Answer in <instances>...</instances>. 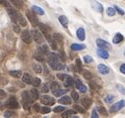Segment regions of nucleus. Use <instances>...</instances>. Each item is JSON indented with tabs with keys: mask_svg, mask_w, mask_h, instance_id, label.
Segmentation results:
<instances>
[{
	"mask_svg": "<svg viewBox=\"0 0 125 118\" xmlns=\"http://www.w3.org/2000/svg\"><path fill=\"white\" fill-rule=\"evenodd\" d=\"M39 26H40V28H41V30H42V32L43 33V35L45 36V38H46V40L50 43L51 41H52V37L50 36V34H49V31H50V29L46 26V25H44V24H42V23H39Z\"/></svg>",
	"mask_w": 125,
	"mask_h": 118,
	"instance_id": "f257e3e1",
	"label": "nucleus"
},
{
	"mask_svg": "<svg viewBox=\"0 0 125 118\" xmlns=\"http://www.w3.org/2000/svg\"><path fill=\"white\" fill-rule=\"evenodd\" d=\"M31 35H32V38L34 39V41H35L37 44H42V43L43 42V37H42V35L38 30H36V29L32 30V32H31Z\"/></svg>",
	"mask_w": 125,
	"mask_h": 118,
	"instance_id": "f03ea898",
	"label": "nucleus"
},
{
	"mask_svg": "<svg viewBox=\"0 0 125 118\" xmlns=\"http://www.w3.org/2000/svg\"><path fill=\"white\" fill-rule=\"evenodd\" d=\"M21 38H22V40H23L26 44H31V43H32V41H33L32 35H31L30 31H28V30H25V31L22 32Z\"/></svg>",
	"mask_w": 125,
	"mask_h": 118,
	"instance_id": "7ed1b4c3",
	"label": "nucleus"
},
{
	"mask_svg": "<svg viewBox=\"0 0 125 118\" xmlns=\"http://www.w3.org/2000/svg\"><path fill=\"white\" fill-rule=\"evenodd\" d=\"M6 106L9 108H13V109H18L19 108V103L16 99V97H10L7 101H6Z\"/></svg>",
	"mask_w": 125,
	"mask_h": 118,
	"instance_id": "20e7f679",
	"label": "nucleus"
},
{
	"mask_svg": "<svg viewBox=\"0 0 125 118\" xmlns=\"http://www.w3.org/2000/svg\"><path fill=\"white\" fill-rule=\"evenodd\" d=\"M123 107H125V101L124 100H120V101L116 102L115 104H113L110 107V111L111 112H116V111H119L120 109H122Z\"/></svg>",
	"mask_w": 125,
	"mask_h": 118,
	"instance_id": "39448f33",
	"label": "nucleus"
},
{
	"mask_svg": "<svg viewBox=\"0 0 125 118\" xmlns=\"http://www.w3.org/2000/svg\"><path fill=\"white\" fill-rule=\"evenodd\" d=\"M27 17H28V19L30 20V22L33 24V26L37 27V26L39 25V21H38V19H37L36 15H35L33 12H31V11H27Z\"/></svg>",
	"mask_w": 125,
	"mask_h": 118,
	"instance_id": "423d86ee",
	"label": "nucleus"
},
{
	"mask_svg": "<svg viewBox=\"0 0 125 118\" xmlns=\"http://www.w3.org/2000/svg\"><path fill=\"white\" fill-rule=\"evenodd\" d=\"M41 102H42V104H44V105H52V104H54L55 100H54L51 96L43 95V96H42V98H41Z\"/></svg>",
	"mask_w": 125,
	"mask_h": 118,
	"instance_id": "0eeeda50",
	"label": "nucleus"
},
{
	"mask_svg": "<svg viewBox=\"0 0 125 118\" xmlns=\"http://www.w3.org/2000/svg\"><path fill=\"white\" fill-rule=\"evenodd\" d=\"M97 45L101 49H104V50H110L111 49V46L106 41H104L102 39H98L97 40Z\"/></svg>",
	"mask_w": 125,
	"mask_h": 118,
	"instance_id": "6e6552de",
	"label": "nucleus"
},
{
	"mask_svg": "<svg viewBox=\"0 0 125 118\" xmlns=\"http://www.w3.org/2000/svg\"><path fill=\"white\" fill-rule=\"evenodd\" d=\"M58 60H59L58 56H57L56 54H54V53H51V54H49V55L47 56V62H48V65H49V66H51L52 64H54V63H56V62H59Z\"/></svg>",
	"mask_w": 125,
	"mask_h": 118,
	"instance_id": "1a4fd4ad",
	"label": "nucleus"
},
{
	"mask_svg": "<svg viewBox=\"0 0 125 118\" xmlns=\"http://www.w3.org/2000/svg\"><path fill=\"white\" fill-rule=\"evenodd\" d=\"M7 11H8V14H9V16L11 17V19H12V21L14 22V23H17V17H18V12L16 11V10H14V9H12V8H7Z\"/></svg>",
	"mask_w": 125,
	"mask_h": 118,
	"instance_id": "9d476101",
	"label": "nucleus"
},
{
	"mask_svg": "<svg viewBox=\"0 0 125 118\" xmlns=\"http://www.w3.org/2000/svg\"><path fill=\"white\" fill-rule=\"evenodd\" d=\"M22 80H23L25 83H27V84H32L33 77H32V75H31L30 74L25 73V74L22 75Z\"/></svg>",
	"mask_w": 125,
	"mask_h": 118,
	"instance_id": "9b49d317",
	"label": "nucleus"
},
{
	"mask_svg": "<svg viewBox=\"0 0 125 118\" xmlns=\"http://www.w3.org/2000/svg\"><path fill=\"white\" fill-rule=\"evenodd\" d=\"M92 7L95 9V10H97V12H100V13H102L104 11L103 5L100 2H97V1H93L92 2Z\"/></svg>",
	"mask_w": 125,
	"mask_h": 118,
	"instance_id": "f8f14e48",
	"label": "nucleus"
},
{
	"mask_svg": "<svg viewBox=\"0 0 125 118\" xmlns=\"http://www.w3.org/2000/svg\"><path fill=\"white\" fill-rule=\"evenodd\" d=\"M98 70H99V72H100L102 74H106L109 73V68L106 67L105 65H103V64H100V65L98 66Z\"/></svg>",
	"mask_w": 125,
	"mask_h": 118,
	"instance_id": "ddd939ff",
	"label": "nucleus"
},
{
	"mask_svg": "<svg viewBox=\"0 0 125 118\" xmlns=\"http://www.w3.org/2000/svg\"><path fill=\"white\" fill-rule=\"evenodd\" d=\"M76 34H77V37H78V39L80 41H84L85 40L86 34H85V30H84L83 28H79L78 30H77V32H76Z\"/></svg>",
	"mask_w": 125,
	"mask_h": 118,
	"instance_id": "4468645a",
	"label": "nucleus"
},
{
	"mask_svg": "<svg viewBox=\"0 0 125 118\" xmlns=\"http://www.w3.org/2000/svg\"><path fill=\"white\" fill-rule=\"evenodd\" d=\"M58 102L61 103V104H71L72 102V99L69 97V96H62L60 99H58Z\"/></svg>",
	"mask_w": 125,
	"mask_h": 118,
	"instance_id": "2eb2a0df",
	"label": "nucleus"
},
{
	"mask_svg": "<svg viewBox=\"0 0 125 118\" xmlns=\"http://www.w3.org/2000/svg\"><path fill=\"white\" fill-rule=\"evenodd\" d=\"M98 55L101 57V58H103V59H108L109 58V55H108V53H107V51L106 50H104V49H99L98 50Z\"/></svg>",
	"mask_w": 125,
	"mask_h": 118,
	"instance_id": "dca6fc26",
	"label": "nucleus"
},
{
	"mask_svg": "<svg viewBox=\"0 0 125 118\" xmlns=\"http://www.w3.org/2000/svg\"><path fill=\"white\" fill-rule=\"evenodd\" d=\"M39 54H42V55H45V54H47L48 53V48H47V46L45 45V44H41V46L39 47Z\"/></svg>",
	"mask_w": 125,
	"mask_h": 118,
	"instance_id": "f3484780",
	"label": "nucleus"
},
{
	"mask_svg": "<svg viewBox=\"0 0 125 118\" xmlns=\"http://www.w3.org/2000/svg\"><path fill=\"white\" fill-rule=\"evenodd\" d=\"M76 87L78 88V89H79L81 92H86V91H87V87H86L84 84H82L81 80H79V79L76 80Z\"/></svg>",
	"mask_w": 125,
	"mask_h": 118,
	"instance_id": "a211bd4d",
	"label": "nucleus"
},
{
	"mask_svg": "<svg viewBox=\"0 0 125 118\" xmlns=\"http://www.w3.org/2000/svg\"><path fill=\"white\" fill-rule=\"evenodd\" d=\"M30 95H31V97H32L33 101H35V100L39 99V97H40L39 91H38L37 89H35V88H33L32 90H30Z\"/></svg>",
	"mask_w": 125,
	"mask_h": 118,
	"instance_id": "6ab92c4d",
	"label": "nucleus"
},
{
	"mask_svg": "<svg viewBox=\"0 0 125 118\" xmlns=\"http://www.w3.org/2000/svg\"><path fill=\"white\" fill-rule=\"evenodd\" d=\"M17 23L20 25V26H23V27H25L26 25H27V21H26V19L19 13L18 14V17H17Z\"/></svg>",
	"mask_w": 125,
	"mask_h": 118,
	"instance_id": "aec40b11",
	"label": "nucleus"
},
{
	"mask_svg": "<svg viewBox=\"0 0 125 118\" xmlns=\"http://www.w3.org/2000/svg\"><path fill=\"white\" fill-rule=\"evenodd\" d=\"M92 104V99L89 98V97H85L82 99V105L84 108H89Z\"/></svg>",
	"mask_w": 125,
	"mask_h": 118,
	"instance_id": "412c9836",
	"label": "nucleus"
},
{
	"mask_svg": "<svg viewBox=\"0 0 125 118\" xmlns=\"http://www.w3.org/2000/svg\"><path fill=\"white\" fill-rule=\"evenodd\" d=\"M58 20H59V22L61 23V25L63 26V27H65V28L68 27V19H67L66 16H63V15H62V16H59Z\"/></svg>",
	"mask_w": 125,
	"mask_h": 118,
	"instance_id": "4be33fe9",
	"label": "nucleus"
},
{
	"mask_svg": "<svg viewBox=\"0 0 125 118\" xmlns=\"http://www.w3.org/2000/svg\"><path fill=\"white\" fill-rule=\"evenodd\" d=\"M122 40H123V35L120 34V33H117V34H115V36L113 37L112 43H113V44H118V43H120Z\"/></svg>",
	"mask_w": 125,
	"mask_h": 118,
	"instance_id": "5701e85b",
	"label": "nucleus"
},
{
	"mask_svg": "<svg viewBox=\"0 0 125 118\" xmlns=\"http://www.w3.org/2000/svg\"><path fill=\"white\" fill-rule=\"evenodd\" d=\"M73 83H74V79H73L71 76L67 75L66 78L64 79V85H65L66 87H69V86H72Z\"/></svg>",
	"mask_w": 125,
	"mask_h": 118,
	"instance_id": "b1692460",
	"label": "nucleus"
},
{
	"mask_svg": "<svg viewBox=\"0 0 125 118\" xmlns=\"http://www.w3.org/2000/svg\"><path fill=\"white\" fill-rule=\"evenodd\" d=\"M50 67H51L52 70H54V71H60V70H62V69H64V66L62 65L61 63H59V62H56V63L52 64Z\"/></svg>",
	"mask_w": 125,
	"mask_h": 118,
	"instance_id": "393cba45",
	"label": "nucleus"
},
{
	"mask_svg": "<svg viewBox=\"0 0 125 118\" xmlns=\"http://www.w3.org/2000/svg\"><path fill=\"white\" fill-rule=\"evenodd\" d=\"M86 48L85 45H80V44H72L71 45V50L72 51H81Z\"/></svg>",
	"mask_w": 125,
	"mask_h": 118,
	"instance_id": "a878e982",
	"label": "nucleus"
},
{
	"mask_svg": "<svg viewBox=\"0 0 125 118\" xmlns=\"http://www.w3.org/2000/svg\"><path fill=\"white\" fill-rule=\"evenodd\" d=\"M52 92H53V94H54L55 96H61V95L65 94V93L67 92V90H65V89H61V88L59 87V88H57V89L53 90Z\"/></svg>",
	"mask_w": 125,
	"mask_h": 118,
	"instance_id": "bb28decb",
	"label": "nucleus"
},
{
	"mask_svg": "<svg viewBox=\"0 0 125 118\" xmlns=\"http://www.w3.org/2000/svg\"><path fill=\"white\" fill-rule=\"evenodd\" d=\"M10 2H11L16 8H18V9H20V8L23 7V1H22V0H10Z\"/></svg>",
	"mask_w": 125,
	"mask_h": 118,
	"instance_id": "cd10ccee",
	"label": "nucleus"
},
{
	"mask_svg": "<svg viewBox=\"0 0 125 118\" xmlns=\"http://www.w3.org/2000/svg\"><path fill=\"white\" fill-rule=\"evenodd\" d=\"M9 74L13 77H16V78H19L22 76V72L21 71H11L9 73Z\"/></svg>",
	"mask_w": 125,
	"mask_h": 118,
	"instance_id": "c85d7f7f",
	"label": "nucleus"
},
{
	"mask_svg": "<svg viewBox=\"0 0 125 118\" xmlns=\"http://www.w3.org/2000/svg\"><path fill=\"white\" fill-rule=\"evenodd\" d=\"M33 69H34L35 73H37V74H42V67L41 65H39V64H34L33 65Z\"/></svg>",
	"mask_w": 125,
	"mask_h": 118,
	"instance_id": "c756f323",
	"label": "nucleus"
},
{
	"mask_svg": "<svg viewBox=\"0 0 125 118\" xmlns=\"http://www.w3.org/2000/svg\"><path fill=\"white\" fill-rule=\"evenodd\" d=\"M53 40L54 41H56L57 43H61L62 41H63V37H62V35L61 34H58V33H55V34H53Z\"/></svg>",
	"mask_w": 125,
	"mask_h": 118,
	"instance_id": "7c9ffc66",
	"label": "nucleus"
},
{
	"mask_svg": "<svg viewBox=\"0 0 125 118\" xmlns=\"http://www.w3.org/2000/svg\"><path fill=\"white\" fill-rule=\"evenodd\" d=\"M33 11L34 12H36L37 14H39V15H43L44 14V11H43V9L42 8H41V7H39V6H33Z\"/></svg>",
	"mask_w": 125,
	"mask_h": 118,
	"instance_id": "2f4dec72",
	"label": "nucleus"
},
{
	"mask_svg": "<svg viewBox=\"0 0 125 118\" xmlns=\"http://www.w3.org/2000/svg\"><path fill=\"white\" fill-rule=\"evenodd\" d=\"M76 113V111L73 109V110H67V111H65L63 114H62V117H69V116H71V115H74Z\"/></svg>",
	"mask_w": 125,
	"mask_h": 118,
	"instance_id": "473e14b6",
	"label": "nucleus"
},
{
	"mask_svg": "<svg viewBox=\"0 0 125 118\" xmlns=\"http://www.w3.org/2000/svg\"><path fill=\"white\" fill-rule=\"evenodd\" d=\"M41 82H42V80H41L40 78H38V77H35V78H33V80H32V84H33L35 87H38V86L41 84Z\"/></svg>",
	"mask_w": 125,
	"mask_h": 118,
	"instance_id": "72a5a7b5",
	"label": "nucleus"
},
{
	"mask_svg": "<svg viewBox=\"0 0 125 118\" xmlns=\"http://www.w3.org/2000/svg\"><path fill=\"white\" fill-rule=\"evenodd\" d=\"M59 87H60V85H59V83L56 82V81H52L51 84H50V89H51L52 91L55 90V89H57V88H59Z\"/></svg>",
	"mask_w": 125,
	"mask_h": 118,
	"instance_id": "f704fd0d",
	"label": "nucleus"
},
{
	"mask_svg": "<svg viewBox=\"0 0 125 118\" xmlns=\"http://www.w3.org/2000/svg\"><path fill=\"white\" fill-rule=\"evenodd\" d=\"M73 109L76 111V112H80V113H84L85 112V109L83 107H81L80 105H74L73 106Z\"/></svg>",
	"mask_w": 125,
	"mask_h": 118,
	"instance_id": "c9c22d12",
	"label": "nucleus"
},
{
	"mask_svg": "<svg viewBox=\"0 0 125 118\" xmlns=\"http://www.w3.org/2000/svg\"><path fill=\"white\" fill-rule=\"evenodd\" d=\"M106 13H107V15L108 16H114L115 15V9L114 8H112V7H109V8H107V10H106Z\"/></svg>",
	"mask_w": 125,
	"mask_h": 118,
	"instance_id": "e433bc0d",
	"label": "nucleus"
},
{
	"mask_svg": "<svg viewBox=\"0 0 125 118\" xmlns=\"http://www.w3.org/2000/svg\"><path fill=\"white\" fill-rule=\"evenodd\" d=\"M83 75L86 79H91L92 78V74L89 72V71H84L83 72Z\"/></svg>",
	"mask_w": 125,
	"mask_h": 118,
	"instance_id": "4c0bfd02",
	"label": "nucleus"
},
{
	"mask_svg": "<svg viewBox=\"0 0 125 118\" xmlns=\"http://www.w3.org/2000/svg\"><path fill=\"white\" fill-rule=\"evenodd\" d=\"M71 97L74 101H78L79 100V94L76 92V91H72L71 92Z\"/></svg>",
	"mask_w": 125,
	"mask_h": 118,
	"instance_id": "58836bf2",
	"label": "nucleus"
},
{
	"mask_svg": "<svg viewBox=\"0 0 125 118\" xmlns=\"http://www.w3.org/2000/svg\"><path fill=\"white\" fill-rule=\"evenodd\" d=\"M35 59H36L37 61H39V62H42V61H44V58H43V56H42V54L35 55Z\"/></svg>",
	"mask_w": 125,
	"mask_h": 118,
	"instance_id": "ea45409f",
	"label": "nucleus"
},
{
	"mask_svg": "<svg viewBox=\"0 0 125 118\" xmlns=\"http://www.w3.org/2000/svg\"><path fill=\"white\" fill-rule=\"evenodd\" d=\"M98 110H99V112H100L102 115H104V116H106V115H107V112H106V110H105L104 107L100 106V107H98Z\"/></svg>",
	"mask_w": 125,
	"mask_h": 118,
	"instance_id": "a19ab883",
	"label": "nucleus"
},
{
	"mask_svg": "<svg viewBox=\"0 0 125 118\" xmlns=\"http://www.w3.org/2000/svg\"><path fill=\"white\" fill-rule=\"evenodd\" d=\"M84 61H85V63L90 64V63L93 62V58H92L91 56H85V57H84Z\"/></svg>",
	"mask_w": 125,
	"mask_h": 118,
	"instance_id": "79ce46f5",
	"label": "nucleus"
},
{
	"mask_svg": "<svg viewBox=\"0 0 125 118\" xmlns=\"http://www.w3.org/2000/svg\"><path fill=\"white\" fill-rule=\"evenodd\" d=\"M64 110H65V107H63V106H56L53 109L54 112H61V111H64Z\"/></svg>",
	"mask_w": 125,
	"mask_h": 118,
	"instance_id": "37998d69",
	"label": "nucleus"
},
{
	"mask_svg": "<svg viewBox=\"0 0 125 118\" xmlns=\"http://www.w3.org/2000/svg\"><path fill=\"white\" fill-rule=\"evenodd\" d=\"M51 110H50V108L49 107H42L41 108V112L42 113H43V114H46V113H49Z\"/></svg>",
	"mask_w": 125,
	"mask_h": 118,
	"instance_id": "c03bdc74",
	"label": "nucleus"
},
{
	"mask_svg": "<svg viewBox=\"0 0 125 118\" xmlns=\"http://www.w3.org/2000/svg\"><path fill=\"white\" fill-rule=\"evenodd\" d=\"M76 67L78 68V71H81L82 70V63H81L80 59H77V60H76Z\"/></svg>",
	"mask_w": 125,
	"mask_h": 118,
	"instance_id": "a18cd8bd",
	"label": "nucleus"
},
{
	"mask_svg": "<svg viewBox=\"0 0 125 118\" xmlns=\"http://www.w3.org/2000/svg\"><path fill=\"white\" fill-rule=\"evenodd\" d=\"M113 96L112 95H108V96H106L105 98H104V100H105V102H107V103H110V102H112L113 101Z\"/></svg>",
	"mask_w": 125,
	"mask_h": 118,
	"instance_id": "49530a36",
	"label": "nucleus"
},
{
	"mask_svg": "<svg viewBox=\"0 0 125 118\" xmlns=\"http://www.w3.org/2000/svg\"><path fill=\"white\" fill-rule=\"evenodd\" d=\"M6 97V92L0 88V99H4Z\"/></svg>",
	"mask_w": 125,
	"mask_h": 118,
	"instance_id": "de8ad7c7",
	"label": "nucleus"
},
{
	"mask_svg": "<svg viewBox=\"0 0 125 118\" xmlns=\"http://www.w3.org/2000/svg\"><path fill=\"white\" fill-rule=\"evenodd\" d=\"M66 76H67V74H57V77L59 79H61V80H64L66 78Z\"/></svg>",
	"mask_w": 125,
	"mask_h": 118,
	"instance_id": "09e8293b",
	"label": "nucleus"
},
{
	"mask_svg": "<svg viewBox=\"0 0 125 118\" xmlns=\"http://www.w3.org/2000/svg\"><path fill=\"white\" fill-rule=\"evenodd\" d=\"M114 9H115V11H117L120 15H124V14H125V12H124L122 9H120L119 7H117V6H115V7H114Z\"/></svg>",
	"mask_w": 125,
	"mask_h": 118,
	"instance_id": "8fccbe9b",
	"label": "nucleus"
},
{
	"mask_svg": "<svg viewBox=\"0 0 125 118\" xmlns=\"http://www.w3.org/2000/svg\"><path fill=\"white\" fill-rule=\"evenodd\" d=\"M13 30H14L16 33H20V32H21L19 26H18V25H16V24H14V25H13Z\"/></svg>",
	"mask_w": 125,
	"mask_h": 118,
	"instance_id": "3c124183",
	"label": "nucleus"
},
{
	"mask_svg": "<svg viewBox=\"0 0 125 118\" xmlns=\"http://www.w3.org/2000/svg\"><path fill=\"white\" fill-rule=\"evenodd\" d=\"M13 115H14V113L12 111H6L4 113V117H12Z\"/></svg>",
	"mask_w": 125,
	"mask_h": 118,
	"instance_id": "603ef678",
	"label": "nucleus"
},
{
	"mask_svg": "<svg viewBox=\"0 0 125 118\" xmlns=\"http://www.w3.org/2000/svg\"><path fill=\"white\" fill-rule=\"evenodd\" d=\"M90 86H91V88H93V89H97V88H99V86H98V84L96 82H91Z\"/></svg>",
	"mask_w": 125,
	"mask_h": 118,
	"instance_id": "864d4df0",
	"label": "nucleus"
},
{
	"mask_svg": "<svg viewBox=\"0 0 125 118\" xmlns=\"http://www.w3.org/2000/svg\"><path fill=\"white\" fill-rule=\"evenodd\" d=\"M98 117H99V115H98L97 110H96V109H94L93 112H92V118H98Z\"/></svg>",
	"mask_w": 125,
	"mask_h": 118,
	"instance_id": "5fc2aeb1",
	"label": "nucleus"
},
{
	"mask_svg": "<svg viewBox=\"0 0 125 118\" xmlns=\"http://www.w3.org/2000/svg\"><path fill=\"white\" fill-rule=\"evenodd\" d=\"M41 108H42V107H41L39 104H35V105H34V109H35L37 112H41Z\"/></svg>",
	"mask_w": 125,
	"mask_h": 118,
	"instance_id": "6e6d98bb",
	"label": "nucleus"
},
{
	"mask_svg": "<svg viewBox=\"0 0 125 118\" xmlns=\"http://www.w3.org/2000/svg\"><path fill=\"white\" fill-rule=\"evenodd\" d=\"M119 70H120V72H121L122 74H125V64H122V65L120 66Z\"/></svg>",
	"mask_w": 125,
	"mask_h": 118,
	"instance_id": "4d7b16f0",
	"label": "nucleus"
},
{
	"mask_svg": "<svg viewBox=\"0 0 125 118\" xmlns=\"http://www.w3.org/2000/svg\"><path fill=\"white\" fill-rule=\"evenodd\" d=\"M59 57L61 58V60H62V61H65V55H64V53L62 52V51L59 52Z\"/></svg>",
	"mask_w": 125,
	"mask_h": 118,
	"instance_id": "13d9d810",
	"label": "nucleus"
},
{
	"mask_svg": "<svg viewBox=\"0 0 125 118\" xmlns=\"http://www.w3.org/2000/svg\"><path fill=\"white\" fill-rule=\"evenodd\" d=\"M42 92H47V91H48V86H47L46 84L42 86Z\"/></svg>",
	"mask_w": 125,
	"mask_h": 118,
	"instance_id": "bf43d9fd",
	"label": "nucleus"
},
{
	"mask_svg": "<svg viewBox=\"0 0 125 118\" xmlns=\"http://www.w3.org/2000/svg\"><path fill=\"white\" fill-rule=\"evenodd\" d=\"M0 4L6 6V5H7V1H6V0H0Z\"/></svg>",
	"mask_w": 125,
	"mask_h": 118,
	"instance_id": "052dcab7",
	"label": "nucleus"
},
{
	"mask_svg": "<svg viewBox=\"0 0 125 118\" xmlns=\"http://www.w3.org/2000/svg\"><path fill=\"white\" fill-rule=\"evenodd\" d=\"M117 88H118V89H121V92H122L123 94L125 93V91H124V88H123L122 86H120V85H118V86H117Z\"/></svg>",
	"mask_w": 125,
	"mask_h": 118,
	"instance_id": "680f3d73",
	"label": "nucleus"
}]
</instances>
